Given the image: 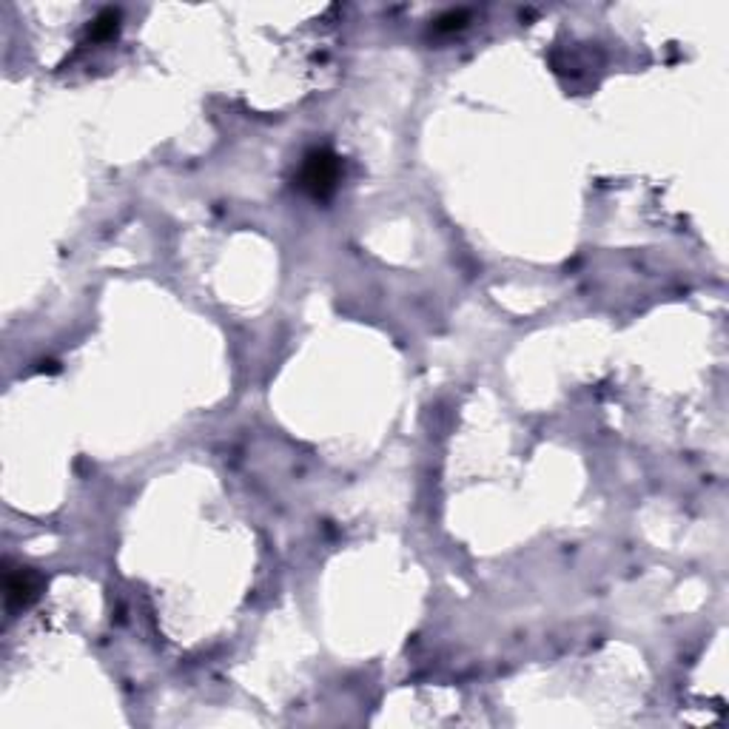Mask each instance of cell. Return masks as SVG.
Here are the masks:
<instances>
[{
  "label": "cell",
  "instance_id": "6da1fadb",
  "mask_svg": "<svg viewBox=\"0 0 729 729\" xmlns=\"http://www.w3.org/2000/svg\"><path fill=\"white\" fill-rule=\"evenodd\" d=\"M342 163L331 148H314L308 152L300 169V188L314 200H328L340 185Z\"/></svg>",
  "mask_w": 729,
  "mask_h": 729
},
{
  "label": "cell",
  "instance_id": "7a4b0ae2",
  "mask_svg": "<svg viewBox=\"0 0 729 729\" xmlns=\"http://www.w3.org/2000/svg\"><path fill=\"white\" fill-rule=\"evenodd\" d=\"M6 607L9 610H23L29 607L40 590H43V578L35 570H26V567H15V570H6Z\"/></svg>",
  "mask_w": 729,
  "mask_h": 729
},
{
  "label": "cell",
  "instance_id": "3957f363",
  "mask_svg": "<svg viewBox=\"0 0 729 729\" xmlns=\"http://www.w3.org/2000/svg\"><path fill=\"white\" fill-rule=\"evenodd\" d=\"M117 29H120V12L106 9V12H100L98 18H94L91 29H89V37L91 40H109V37L117 35Z\"/></svg>",
  "mask_w": 729,
  "mask_h": 729
},
{
  "label": "cell",
  "instance_id": "277c9868",
  "mask_svg": "<svg viewBox=\"0 0 729 729\" xmlns=\"http://www.w3.org/2000/svg\"><path fill=\"white\" fill-rule=\"evenodd\" d=\"M467 20V12H448V15H442L436 20V29L439 32H453V29H462Z\"/></svg>",
  "mask_w": 729,
  "mask_h": 729
}]
</instances>
